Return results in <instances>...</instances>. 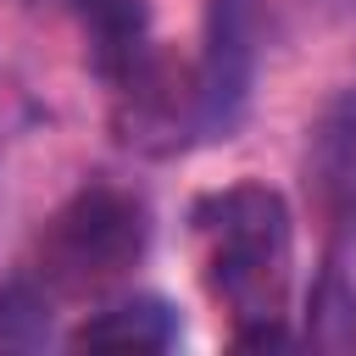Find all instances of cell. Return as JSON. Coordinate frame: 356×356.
Masks as SVG:
<instances>
[{
    "instance_id": "6da1fadb",
    "label": "cell",
    "mask_w": 356,
    "mask_h": 356,
    "mask_svg": "<svg viewBox=\"0 0 356 356\" xmlns=\"http://www.w3.org/2000/svg\"><path fill=\"white\" fill-rule=\"evenodd\" d=\"M189 222L200 239L206 289L239 323L234 345H289V334L278 328L295 267V228L284 195L267 184H228L217 195H200Z\"/></svg>"
},
{
    "instance_id": "7a4b0ae2",
    "label": "cell",
    "mask_w": 356,
    "mask_h": 356,
    "mask_svg": "<svg viewBox=\"0 0 356 356\" xmlns=\"http://www.w3.org/2000/svg\"><path fill=\"white\" fill-rule=\"evenodd\" d=\"M145 206L117 184H83L39 234V278L56 295H100L145 256Z\"/></svg>"
},
{
    "instance_id": "3957f363",
    "label": "cell",
    "mask_w": 356,
    "mask_h": 356,
    "mask_svg": "<svg viewBox=\"0 0 356 356\" xmlns=\"http://www.w3.org/2000/svg\"><path fill=\"white\" fill-rule=\"evenodd\" d=\"M256 39H261L256 0H211V11H206V50L195 61L206 139H217V134H228L239 122V111L250 100V78H256Z\"/></svg>"
},
{
    "instance_id": "277c9868",
    "label": "cell",
    "mask_w": 356,
    "mask_h": 356,
    "mask_svg": "<svg viewBox=\"0 0 356 356\" xmlns=\"http://www.w3.org/2000/svg\"><path fill=\"white\" fill-rule=\"evenodd\" d=\"M312 189L334 228H356V89L312 128Z\"/></svg>"
},
{
    "instance_id": "5b68a950",
    "label": "cell",
    "mask_w": 356,
    "mask_h": 356,
    "mask_svg": "<svg viewBox=\"0 0 356 356\" xmlns=\"http://www.w3.org/2000/svg\"><path fill=\"white\" fill-rule=\"evenodd\" d=\"M78 22H83V39H89V61L106 83H117L145 50V28H150V11L145 0H72Z\"/></svg>"
},
{
    "instance_id": "8992f818",
    "label": "cell",
    "mask_w": 356,
    "mask_h": 356,
    "mask_svg": "<svg viewBox=\"0 0 356 356\" xmlns=\"http://www.w3.org/2000/svg\"><path fill=\"white\" fill-rule=\"evenodd\" d=\"M72 345H111V350H167L178 345V312L156 295L117 300L72 328Z\"/></svg>"
},
{
    "instance_id": "52a82bcc",
    "label": "cell",
    "mask_w": 356,
    "mask_h": 356,
    "mask_svg": "<svg viewBox=\"0 0 356 356\" xmlns=\"http://www.w3.org/2000/svg\"><path fill=\"white\" fill-rule=\"evenodd\" d=\"M44 334H50L44 295H33L28 284H0V350L44 345Z\"/></svg>"
}]
</instances>
